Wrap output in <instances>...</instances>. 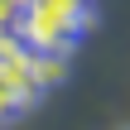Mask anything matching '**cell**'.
<instances>
[{"label":"cell","mask_w":130,"mask_h":130,"mask_svg":"<svg viewBox=\"0 0 130 130\" xmlns=\"http://www.w3.org/2000/svg\"><path fill=\"white\" fill-rule=\"evenodd\" d=\"M92 5H68V0H24L14 14V39L34 53H68L82 29H92Z\"/></svg>","instance_id":"1"},{"label":"cell","mask_w":130,"mask_h":130,"mask_svg":"<svg viewBox=\"0 0 130 130\" xmlns=\"http://www.w3.org/2000/svg\"><path fill=\"white\" fill-rule=\"evenodd\" d=\"M0 82H5V92H10L19 106H34L39 87H34V72H29V48H24L19 39H10V43L0 48Z\"/></svg>","instance_id":"2"},{"label":"cell","mask_w":130,"mask_h":130,"mask_svg":"<svg viewBox=\"0 0 130 130\" xmlns=\"http://www.w3.org/2000/svg\"><path fill=\"white\" fill-rule=\"evenodd\" d=\"M29 72H34V87L39 92L68 82V53H34L29 48Z\"/></svg>","instance_id":"3"},{"label":"cell","mask_w":130,"mask_h":130,"mask_svg":"<svg viewBox=\"0 0 130 130\" xmlns=\"http://www.w3.org/2000/svg\"><path fill=\"white\" fill-rule=\"evenodd\" d=\"M19 111H24V106H19V101H14V96L5 92V82H0V125H5L10 116H19Z\"/></svg>","instance_id":"4"},{"label":"cell","mask_w":130,"mask_h":130,"mask_svg":"<svg viewBox=\"0 0 130 130\" xmlns=\"http://www.w3.org/2000/svg\"><path fill=\"white\" fill-rule=\"evenodd\" d=\"M14 14H19V5H14V0H0V24H5V29H10Z\"/></svg>","instance_id":"5"},{"label":"cell","mask_w":130,"mask_h":130,"mask_svg":"<svg viewBox=\"0 0 130 130\" xmlns=\"http://www.w3.org/2000/svg\"><path fill=\"white\" fill-rule=\"evenodd\" d=\"M10 39H14V34H10V29H5V24H0V48H5V43H10Z\"/></svg>","instance_id":"6"},{"label":"cell","mask_w":130,"mask_h":130,"mask_svg":"<svg viewBox=\"0 0 130 130\" xmlns=\"http://www.w3.org/2000/svg\"><path fill=\"white\" fill-rule=\"evenodd\" d=\"M68 5H92V0H68Z\"/></svg>","instance_id":"7"}]
</instances>
